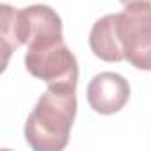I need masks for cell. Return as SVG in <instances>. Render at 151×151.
I'll list each match as a JSON object with an SVG mask.
<instances>
[{
    "label": "cell",
    "instance_id": "obj_1",
    "mask_svg": "<svg viewBox=\"0 0 151 151\" xmlns=\"http://www.w3.org/2000/svg\"><path fill=\"white\" fill-rule=\"evenodd\" d=\"M77 116V87H48L25 123V140L34 151H60L68 146Z\"/></svg>",
    "mask_w": 151,
    "mask_h": 151
},
{
    "label": "cell",
    "instance_id": "obj_2",
    "mask_svg": "<svg viewBox=\"0 0 151 151\" xmlns=\"http://www.w3.org/2000/svg\"><path fill=\"white\" fill-rule=\"evenodd\" d=\"M25 68L48 87H77L78 62L60 37L37 39L27 45Z\"/></svg>",
    "mask_w": 151,
    "mask_h": 151
},
{
    "label": "cell",
    "instance_id": "obj_3",
    "mask_svg": "<svg viewBox=\"0 0 151 151\" xmlns=\"http://www.w3.org/2000/svg\"><path fill=\"white\" fill-rule=\"evenodd\" d=\"M117 32L124 59L137 69L151 71V2H133L117 13Z\"/></svg>",
    "mask_w": 151,
    "mask_h": 151
},
{
    "label": "cell",
    "instance_id": "obj_4",
    "mask_svg": "<svg viewBox=\"0 0 151 151\" xmlns=\"http://www.w3.org/2000/svg\"><path fill=\"white\" fill-rule=\"evenodd\" d=\"M130 100V84L119 73L103 71L89 82L87 101L98 114L110 116L119 112Z\"/></svg>",
    "mask_w": 151,
    "mask_h": 151
},
{
    "label": "cell",
    "instance_id": "obj_5",
    "mask_svg": "<svg viewBox=\"0 0 151 151\" xmlns=\"http://www.w3.org/2000/svg\"><path fill=\"white\" fill-rule=\"evenodd\" d=\"M89 46L93 53L107 62H121L124 59V50L117 32V13L100 18L89 34Z\"/></svg>",
    "mask_w": 151,
    "mask_h": 151
},
{
    "label": "cell",
    "instance_id": "obj_6",
    "mask_svg": "<svg viewBox=\"0 0 151 151\" xmlns=\"http://www.w3.org/2000/svg\"><path fill=\"white\" fill-rule=\"evenodd\" d=\"M0 14H2V52H4V62H2V69H6L7 62H9V55L20 48V41H18V32H16V14L18 11L13 9L7 4L0 6Z\"/></svg>",
    "mask_w": 151,
    "mask_h": 151
},
{
    "label": "cell",
    "instance_id": "obj_7",
    "mask_svg": "<svg viewBox=\"0 0 151 151\" xmlns=\"http://www.w3.org/2000/svg\"><path fill=\"white\" fill-rule=\"evenodd\" d=\"M123 6H128V4H133V2H151V0H119Z\"/></svg>",
    "mask_w": 151,
    "mask_h": 151
}]
</instances>
